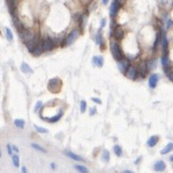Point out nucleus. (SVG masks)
<instances>
[{"label":"nucleus","instance_id":"1","mask_svg":"<svg viewBox=\"0 0 173 173\" xmlns=\"http://www.w3.org/2000/svg\"><path fill=\"white\" fill-rule=\"evenodd\" d=\"M110 51H111L113 58H115L116 60L118 61V60L123 58L122 49H121V48H120L118 42L117 40H111L110 41Z\"/></svg>","mask_w":173,"mask_h":173},{"label":"nucleus","instance_id":"2","mask_svg":"<svg viewBox=\"0 0 173 173\" xmlns=\"http://www.w3.org/2000/svg\"><path fill=\"white\" fill-rule=\"evenodd\" d=\"M62 87V82L58 77L51 78L48 83V89L53 93H58Z\"/></svg>","mask_w":173,"mask_h":173},{"label":"nucleus","instance_id":"3","mask_svg":"<svg viewBox=\"0 0 173 173\" xmlns=\"http://www.w3.org/2000/svg\"><path fill=\"white\" fill-rule=\"evenodd\" d=\"M80 36V32H79V30H77V29H75V30H73L72 32H70V33L67 36V38L64 40V41H63V47H68L70 45H72L77 39H78V37Z\"/></svg>","mask_w":173,"mask_h":173},{"label":"nucleus","instance_id":"4","mask_svg":"<svg viewBox=\"0 0 173 173\" xmlns=\"http://www.w3.org/2000/svg\"><path fill=\"white\" fill-rule=\"evenodd\" d=\"M35 33L33 30L32 29H23L22 32H20V38L23 41V43H27L28 41H30L32 39H33L35 37Z\"/></svg>","mask_w":173,"mask_h":173},{"label":"nucleus","instance_id":"5","mask_svg":"<svg viewBox=\"0 0 173 173\" xmlns=\"http://www.w3.org/2000/svg\"><path fill=\"white\" fill-rule=\"evenodd\" d=\"M42 47L44 51H51L55 47V42L50 37L48 36L44 40H42Z\"/></svg>","mask_w":173,"mask_h":173},{"label":"nucleus","instance_id":"6","mask_svg":"<svg viewBox=\"0 0 173 173\" xmlns=\"http://www.w3.org/2000/svg\"><path fill=\"white\" fill-rule=\"evenodd\" d=\"M125 75H126V76H127L128 79L135 80V79L137 77V75H138L136 67L130 65V66L128 67V68L127 69V71L125 72Z\"/></svg>","mask_w":173,"mask_h":173},{"label":"nucleus","instance_id":"7","mask_svg":"<svg viewBox=\"0 0 173 173\" xmlns=\"http://www.w3.org/2000/svg\"><path fill=\"white\" fill-rule=\"evenodd\" d=\"M113 37L117 41L122 40L125 37V31L121 26H117L113 30Z\"/></svg>","mask_w":173,"mask_h":173},{"label":"nucleus","instance_id":"8","mask_svg":"<svg viewBox=\"0 0 173 173\" xmlns=\"http://www.w3.org/2000/svg\"><path fill=\"white\" fill-rule=\"evenodd\" d=\"M121 7V4L117 1L114 0L111 5H110V14L111 16V18H114L116 15L117 14V12L120 9Z\"/></svg>","mask_w":173,"mask_h":173},{"label":"nucleus","instance_id":"9","mask_svg":"<svg viewBox=\"0 0 173 173\" xmlns=\"http://www.w3.org/2000/svg\"><path fill=\"white\" fill-rule=\"evenodd\" d=\"M40 40V35H35V37L33 39H32L30 41H28V42L26 43V47H27L28 51L31 52V53H33V49L35 48V47H36V45L38 44V42H39Z\"/></svg>","mask_w":173,"mask_h":173},{"label":"nucleus","instance_id":"10","mask_svg":"<svg viewBox=\"0 0 173 173\" xmlns=\"http://www.w3.org/2000/svg\"><path fill=\"white\" fill-rule=\"evenodd\" d=\"M137 68V73L138 75H140L142 77H145L147 73H148V68H147V65H146V62L145 61H142L139 63V65L136 67Z\"/></svg>","mask_w":173,"mask_h":173},{"label":"nucleus","instance_id":"11","mask_svg":"<svg viewBox=\"0 0 173 173\" xmlns=\"http://www.w3.org/2000/svg\"><path fill=\"white\" fill-rule=\"evenodd\" d=\"M130 66V62L129 60L127 59V58H122L120 60H118L117 62V67H118V70L121 72V73H124L127 71V69L128 68V67Z\"/></svg>","mask_w":173,"mask_h":173},{"label":"nucleus","instance_id":"12","mask_svg":"<svg viewBox=\"0 0 173 173\" xmlns=\"http://www.w3.org/2000/svg\"><path fill=\"white\" fill-rule=\"evenodd\" d=\"M64 154L66 155V156H67L68 158H70L71 160H73V161H75V162H85V160L80 156V155H78V154H76V153H75V152H73L72 151H65L64 152Z\"/></svg>","mask_w":173,"mask_h":173},{"label":"nucleus","instance_id":"13","mask_svg":"<svg viewBox=\"0 0 173 173\" xmlns=\"http://www.w3.org/2000/svg\"><path fill=\"white\" fill-rule=\"evenodd\" d=\"M62 116H63V110H60V111H59L58 113H57L56 115L52 116V117H42V116H40V117H41L43 120L47 121L48 123H57L58 120L62 117Z\"/></svg>","mask_w":173,"mask_h":173},{"label":"nucleus","instance_id":"14","mask_svg":"<svg viewBox=\"0 0 173 173\" xmlns=\"http://www.w3.org/2000/svg\"><path fill=\"white\" fill-rule=\"evenodd\" d=\"M162 67H163L164 72L171 67V62H170V59H169V52L163 53L162 58Z\"/></svg>","mask_w":173,"mask_h":173},{"label":"nucleus","instance_id":"15","mask_svg":"<svg viewBox=\"0 0 173 173\" xmlns=\"http://www.w3.org/2000/svg\"><path fill=\"white\" fill-rule=\"evenodd\" d=\"M43 47H42V40H40L39 42H38V44L36 45L35 47V48L33 49V55L34 56V57H40L42 53H43Z\"/></svg>","mask_w":173,"mask_h":173},{"label":"nucleus","instance_id":"16","mask_svg":"<svg viewBox=\"0 0 173 173\" xmlns=\"http://www.w3.org/2000/svg\"><path fill=\"white\" fill-rule=\"evenodd\" d=\"M13 25L15 26V28H16V30L20 33V32H22L23 29H24V27H23V23L20 21V19L18 18V16L16 15V14H13Z\"/></svg>","mask_w":173,"mask_h":173},{"label":"nucleus","instance_id":"17","mask_svg":"<svg viewBox=\"0 0 173 173\" xmlns=\"http://www.w3.org/2000/svg\"><path fill=\"white\" fill-rule=\"evenodd\" d=\"M153 169L157 172H162V171H164L166 170V164H165V162H163V161L160 160V161L155 162V164L153 166Z\"/></svg>","mask_w":173,"mask_h":173},{"label":"nucleus","instance_id":"18","mask_svg":"<svg viewBox=\"0 0 173 173\" xmlns=\"http://www.w3.org/2000/svg\"><path fill=\"white\" fill-rule=\"evenodd\" d=\"M159 81V75L157 74H152L149 78V86L152 89H154Z\"/></svg>","mask_w":173,"mask_h":173},{"label":"nucleus","instance_id":"19","mask_svg":"<svg viewBox=\"0 0 173 173\" xmlns=\"http://www.w3.org/2000/svg\"><path fill=\"white\" fill-rule=\"evenodd\" d=\"M92 64L97 67H102L104 65V59L101 56H94L92 58Z\"/></svg>","mask_w":173,"mask_h":173},{"label":"nucleus","instance_id":"20","mask_svg":"<svg viewBox=\"0 0 173 173\" xmlns=\"http://www.w3.org/2000/svg\"><path fill=\"white\" fill-rule=\"evenodd\" d=\"M158 142H159V136H151L150 138L147 140V146L148 147H150V148H152V147H154V146H156V144H158Z\"/></svg>","mask_w":173,"mask_h":173},{"label":"nucleus","instance_id":"21","mask_svg":"<svg viewBox=\"0 0 173 173\" xmlns=\"http://www.w3.org/2000/svg\"><path fill=\"white\" fill-rule=\"evenodd\" d=\"M74 169L78 173H89L90 171L88 168H86L85 166L81 165V164H75L74 165Z\"/></svg>","mask_w":173,"mask_h":173},{"label":"nucleus","instance_id":"22","mask_svg":"<svg viewBox=\"0 0 173 173\" xmlns=\"http://www.w3.org/2000/svg\"><path fill=\"white\" fill-rule=\"evenodd\" d=\"M95 40H96V43L100 46H102L104 44V40L102 34V29H100L97 33L95 35Z\"/></svg>","mask_w":173,"mask_h":173},{"label":"nucleus","instance_id":"23","mask_svg":"<svg viewBox=\"0 0 173 173\" xmlns=\"http://www.w3.org/2000/svg\"><path fill=\"white\" fill-rule=\"evenodd\" d=\"M173 151V143L172 142H171V143H169L163 149L161 150L160 152V153L162 154V155H165V154H168V153H170L171 152H172Z\"/></svg>","mask_w":173,"mask_h":173},{"label":"nucleus","instance_id":"24","mask_svg":"<svg viewBox=\"0 0 173 173\" xmlns=\"http://www.w3.org/2000/svg\"><path fill=\"white\" fill-rule=\"evenodd\" d=\"M21 70H22V72L24 73V74H29V73H33V69L31 68V67L27 64V63H25V62H23L22 63V65H21Z\"/></svg>","mask_w":173,"mask_h":173},{"label":"nucleus","instance_id":"25","mask_svg":"<svg viewBox=\"0 0 173 173\" xmlns=\"http://www.w3.org/2000/svg\"><path fill=\"white\" fill-rule=\"evenodd\" d=\"M31 147L33 148V149H34L35 151H38V152H43V153H46L47 152V150L43 147V146H41V145H40V144H35V143H33V144H31Z\"/></svg>","mask_w":173,"mask_h":173},{"label":"nucleus","instance_id":"26","mask_svg":"<svg viewBox=\"0 0 173 173\" xmlns=\"http://www.w3.org/2000/svg\"><path fill=\"white\" fill-rule=\"evenodd\" d=\"M12 162H13V165L15 168L20 167V158H19L18 154H13L12 155Z\"/></svg>","mask_w":173,"mask_h":173},{"label":"nucleus","instance_id":"27","mask_svg":"<svg viewBox=\"0 0 173 173\" xmlns=\"http://www.w3.org/2000/svg\"><path fill=\"white\" fill-rule=\"evenodd\" d=\"M113 151H114V153L117 157H121L123 155V150H122V147L118 144H116L113 147Z\"/></svg>","mask_w":173,"mask_h":173},{"label":"nucleus","instance_id":"28","mask_svg":"<svg viewBox=\"0 0 173 173\" xmlns=\"http://www.w3.org/2000/svg\"><path fill=\"white\" fill-rule=\"evenodd\" d=\"M102 161H103L104 162H106V163H108V162H110V153L109 151L104 150L103 152H102Z\"/></svg>","mask_w":173,"mask_h":173},{"label":"nucleus","instance_id":"29","mask_svg":"<svg viewBox=\"0 0 173 173\" xmlns=\"http://www.w3.org/2000/svg\"><path fill=\"white\" fill-rule=\"evenodd\" d=\"M5 32H6V40H8V41H13V32L11 31V29L10 28H6L5 29Z\"/></svg>","mask_w":173,"mask_h":173},{"label":"nucleus","instance_id":"30","mask_svg":"<svg viewBox=\"0 0 173 173\" xmlns=\"http://www.w3.org/2000/svg\"><path fill=\"white\" fill-rule=\"evenodd\" d=\"M13 124H14L15 127H18V128H23L25 126V121L23 119H21V118H17V119H14Z\"/></svg>","mask_w":173,"mask_h":173},{"label":"nucleus","instance_id":"31","mask_svg":"<svg viewBox=\"0 0 173 173\" xmlns=\"http://www.w3.org/2000/svg\"><path fill=\"white\" fill-rule=\"evenodd\" d=\"M146 65H147V68H148V70L154 69L155 67H156V63H155V61L152 60V59H150V60L146 61Z\"/></svg>","mask_w":173,"mask_h":173},{"label":"nucleus","instance_id":"32","mask_svg":"<svg viewBox=\"0 0 173 173\" xmlns=\"http://www.w3.org/2000/svg\"><path fill=\"white\" fill-rule=\"evenodd\" d=\"M34 128L36 129L37 132H39V133H40V134H48V130L47 128H45V127H39V126H37V125H34Z\"/></svg>","mask_w":173,"mask_h":173},{"label":"nucleus","instance_id":"33","mask_svg":"<svg viewBox=\"0 0 173 173\" xmlns=\"http://www.w3.org/2000/svg\"><path fill=\"white\" fill-rule=\"evenodd\" d=\"M165 74H166L167 77L170 79V81L173 82V68L172 67H171V68H169V69L167 70V71H165Z\"/></svg>","mask_w":173,"mask_h":173},{"label":"nucleus","instance_id":"34","mask_svg":"<svg viewBox=\"0 0 173 173\" xmlns=\"http://www.w3.org/2000/svg\"><path fill=\"white\" fill-rule=\"evenodd\" d=\"M87 109V102L85 101H81L80 102V110L82 113H84Z\"/></svg>","mask_w":173,"mask_h":173},{"label":"nucleus","instance_id":"35","mask_svg":"<svg viewBox=\"0 0 173 173\" xmlns=\"http://www.w3.org/2000/svg\"><path fill=\"white\" fill-rule=\"evenodd\" d=\"M42 107H43L42 102H41V101H38V102H36V105H35L34 112H38L40 110H41V109H42Z\"/></svg>","mask_w":173,"mask_h":173},{"label":"nucleus","instance_id":"36","mask_svg":"<svg viewBox=\"0 0 173 173\" xmlns=\"http://www.w3.org/2000/svg\"><path fill=\"white\" fill-rule=\"evenodd\" d=\"M6 150H7V153H8V155L12 156V155L13 154V151L12 145L10 144H6Z\"/></svg>","mask_w":173,"mask_h":173},{"label":"nucleus","instance_id":"37","mask_svg":"<svg viewBox=\"0 0 173 173\" xmlns=\"http://www.w3.org/2000/svg\"><path fill=\"white\" fill-rule=\"evenodd\" d=\"M96 112H97V109H96V107H92V108H90V116L95 115Z\"/></svg>","mask_w":173,"mask_h":173},{"label":"nucleus","instance_id":"38","mask_svg":"<svg viewBox=\"0 0 173 173\" xmlns=\"http://www.w3.org/2000/svg\"><path fill=\"white\" fill-rule=\"evenodd\" d=\"M92 101L93 102H95V103L102 104V101L100 99H98V98H92Z\"/></svg>","mask_w":173,"mask_h":173},{"label":"nucleus","instance_id":"39","mask_svg":"<svg viewBox=\"0 0 173 173\" xmlns=\"http://www.w3.org/2000/svg\"><path fill=\"white\" fill-rule=\"evenodd\" d=\"M12 148H13V152H16V153H18L19 152H20V150H19V148L16 146V145H12Z\"/></svg>","mask_w":173,"mask_h":173},{"label":"nucleus","instance_id":"40","mask_svg":"<svg viewBox=\"0 0 173 173\" xmlns=\"http://www.w3.org/2000/svg\"><path fill=\"white\" fill-rule=\"evenodd\" d=\"M50 169L53 170V171H55V170L57 169V164H56L55 162H51V163H50Z\"/></svg>","mask_w":173,"mask_h":173},{"label":"nucleus","instance_id":"41","mask_svg":"<svg viewBox=\"0 0 173 173\" xmlns=\"http://www.w3.org/2000/svg\"><path fill=\"white\" fill-rule=\"evenodd\" d=\"M105 25H106V19H102V21H101V28L100 29H102L103 27H105Z\"/></svg>","mask_w":173,"mask_h":173},{"label":"nucleus","instance_id":"42","mask_svg":"<svg viewBox=\"0 0 173 173\" xmlns=\"http://www.w3.org/2000/svg\"><path fill=\"white\" fill-rule=\"evenodd\" d=\"M21 172L22 173H28V170L25 166H22L21 168Z\"/></svg>","mask_w":173,"mask_h":173},{"label":"nucleus","instance_id":"43","mask_svg":"<svg viewBox=\"0 0 173 173\" xmlns=\"http://www.w3.org/2000/svg\"><path fill=\"white\" fill-rule=\"evenodd\" d=\"M141 161H142V156L138 157V159L135 161V164H136V165H137V164H139V163L141 162Z\"/></svg>","mask_w":173,"mask_h":173},{"label":"nucleus","instance_id":"44","mask_svg":"<svg viewBox=\"0 0 173 173\" xmlns=\"http://www.w3.org/2000/svg\"><path fill=\"white\" fill-rule=\"evenodd\" d=\"M122 173H135L134 171H129V170H125V171H123Z\"/></svg>","mask_w":173,"mask_h":173},{"label":"nucleus","instance_id":"45","mask_svg":"<svg viewBox=\"0 0 173 173\" xmlns=\"http://www.w3.org/2000/svg\"><path fill=\"white\" fill-rule=\"evenodd\" d=\"M102 4H103V5H107L108 2H109V0H102Z\"/></svg>","mask_w":173,"mask_h":173},{"label":"nucleus","instance_id":"46","mask_svg":"<svg viewBox=\"0 0 173 173\" xmlns=\"http://www.w3.org/2000/svg\"><path fill=\"white\" fill-rule=\"evenodd\" d=\"M170 161H171V162H173V155L170 157Z\"/></svg>","mask_w":173,"mask_h":173},{"label":"nucleus","instance_id":"47","mask_svg":"<svg viewBox=\"0 0 173 173\" xmlns=\"http://www.w3.org/2000/svg\"><path fill=\"white\" fill-rule=\"evenodd\" d=\"M116 1H117V2H119L120 4H121V3L123 2V0H116Z\"/></svg>","mask_w":173,"mask_h":173},{"label":"nucleus","instance_id":"48","mask_svg":"<svg viewBox=\"0 0 173 173\" xmlns=\"http://www.w3.org/2000/svg\"><path fill=\"white\" fill-rule=\"evenodd\" d=\"M0 158H2V152H1V149H0Z\"/></svg>","mask_w":173,"mask_h":173},{"label":"nucleus","instance_id":"49","mask_svg":"<svg viewBox=\"0 0 173 173\" xmlns=\"http://www.w3.org/2000/svg\"><path fill=\"white\" fill-rule=\"evenodd\" d=\"M172 6H173V2H172Z\"/></svg>","mask_w":173,"mask_h":173}]
</instances>
